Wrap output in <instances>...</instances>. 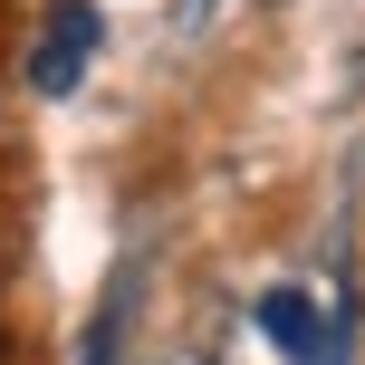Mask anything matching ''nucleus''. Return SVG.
<instances>
[{"mask_svg": "<svg viewBox=\"0 0 365 365\" xmlns=\"http://www.w3.org/2000/svg\"><path fill=\"white\" fill-rule=\"evenodd\" d=\"M259 336H269L289 365H346V317L317 327V298L308 289H269V298H259Z\"/></svg>", "mask_w": 365, "mask_h": 365, "instance_id": "f03ea898", "label": "nucleus"}, {"mask_svg": "<svg viewBox=\"0 0 365 365\" xmlns=\"http://www.w3.org/2000/svg\"><path fill=\"white\" fill-rule=\"evenodd\" d=\"M96 38H106L96 0H58V10H48V29H38V48H29V87H38V96H68L77 77H87Z\"/></svg>", "mask_w": 365, "mask_h": 365, "instance_id": "f257e3e1", "label": "nucleus"}]
</instances>
